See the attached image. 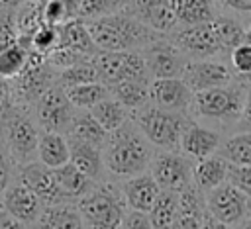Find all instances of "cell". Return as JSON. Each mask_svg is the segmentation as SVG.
Wrapping results in <instances>:
<instances>
[{"mask_svg":"<svg viewBox=\"0 0 251 229\" xmlns=\"http://www.w3.org/2000/svg\"><path fill=\"white\" fill-rule=\"evenodd\" d=\"M98 51H141L145 45L165 37L141 23L127 10L84 22Z\"/></svg>","mask_w":251,"mask_h":229,"instance_id":"6da1fadb","label":"cell"},{"mask_svg":"<svg viewBox=\"0 0 251 229\" xmlns=\"http://www.w3.org/2000/svg\"><path fill=\"white\" fill-rule=\"evenodd\" d=\"M153 159L151 143L141 135L135 123L127 121L120 129L108 133L102 145L104 168L116 176H135L141 174Z\"/></svg>","mask_w":251,"mask_h":229,"instance_id":"7a4b0ae2","label":"cell"},{"mask_svg":"<svg viewBox=\"0 0 251 229\" xmlns=\"http://www.w3.org/2000/svg\"><path fill=\"white\" fill-rule=\"evenodd\" d=\"M0 141L14 164L29 162L37 151L39 129L27 106L10 102L0 112Z\"/></svg>","mask_w":251,"mask_h":229,"instance_id":"3957f363","label":"cell"},{"mask_svg":"<svg viewBox=\"0 0 251 229\" xmlns=\"http://www.w3.org/2000/svg\"><path fill=\"white\" fill-rule=\"evenodd\" d=\"M245 90H247V80L235 76L226 86L194 92L190 108L198 117L218 123H235L243 108Z\"/></svg>","mask_w":251,"mask_h":229,"instance_id":"277c9868","label":"cell"},{"mask_svg":"<svg viewBox=\"0 0 251 229\" xmlns=\"http://www.w3.org/2000/svg\"><path fill=\"white\" fill-rule=\"evenodd\" d=\"M133 123L153 147L165 151H176L180 143V135L188 125V119L184 117V114L161 110L149 104L135 112Z\"/></svg>","mask_w":251,"mask_h":229,"instance_id":"5b68a950","label":"cell"},{"mask_svg":"<svg viewBox=\"0 0 251 229\" xmlns=\"http://www.w3.org/2000/svg\"><path fill=\"white\" fill-rule=\"evenodd\" d=\"M76 207L88 229H120L126 215L124 198L108 184L94 186L88 194L78 198Z\"/></svg>","mask_w":251,"mask_h":229,"instance_id":"8992f818","label":"cell"},{"mask_svg":"<svg viewBox=\"0 0 251 229\" xmlns=\"http://www.w3.org/2000/svg\"><path fill=\"white\" fill-rule=\"evenodd\" d=\"M55 78H57V72L49 67L45 57L39 55L37 51L29 49V57H27V63H25L24 70L16 78L8 80L10 82V92H12V102L31 108L33 102L49 86L55 84Z\"/></svg>","mask_w":251,"mask_h":229,"instance_id":"52a82bcc","label":"cell"},{"mask_svg":"<svg viewBox=\"0 0 251 229\" xmlns=\"http://www.w3.org/2000/svg\"><path fill=\"white\" fill-rule=\"evenodd\" d=\"M92 61L98 72V80L106 86L122 80L149 82L147 67L139 51H98Z\"/></svg>","mask_w":251,"mask_h":229,"instance_id":"ba28073f","label":"cell"},{"mask_svg":"<svg viewBox=\"0 0 251 229\" xmlns=\"http://www.w3.org/2000/svg\"><path fill=\"white\" fill-rule=\"evenodd\" d=\"M33 119L37 127L43 131H53V133H67L71 119L75 115V108L69 102L65 88H61L57 82L49 86L35 102H33Z\"/></svg>","mask_w":251,"mask_h":229,"instance_id":"9c48e42d","label":"cell"},{"mask_svg":"<svg viewBox=\"0 0 251 229\" xmlns=\"http://www.w3.org/2000/svg\"><path fill=\"white\" fill-rule=\"evenodd\" d=\"M171 41L186 59L226 57L212 20L194 23V25H182L180 29H175V35Z\"/></svg>","mask_w":251,"mask_h":229,"instance_id":"30bf717a","label":"cell"},{"mask_svg":"<svg viewBox=\"0 0 251 229\" xmlns=\"http://www.w3.org/2000/svg\"><path fill=\"white\" fill-rule=\"evenodd\" d=\"M204 206L206 213L212 219L226 225H237L251 213V200L229 182H224L210 190L204 200Z\"/></svg>","mask_w":251,"mask_h":229,"instance_id":"8fae6325","label":"cell"},{"mask_svg":"<svg viewBox=\"0 0 251 229\" xmlns=\"http://www.w3.org/2000/svg\"><path fill=\"white\" fill-rule=\"evenodd\" d=\"M192 162L188 157L176 153V151H165L151 159L149 168L151 176L157 182L161 190L169 192H184L188 186H192Z\"/></svg>","mask_w":251,"mask_h":229,"instance_id":"7c38bea8","label":"cell"},{"mask_svg":"<svg viewBox=\"0 0 251 229\" xmlns=\"http://www.w3.org/2000/svg\"><path fill=\"white\" fill-rule=\"evenodd\" d=\"M139 53L145 61L149 80L151 78H180L184 65L188 61L175 47V43L167 37H161V39L145 45Z\"/></svg>","mask_w":251,"mask_h":229,"instance_id":"4fadbf2b","label":"cell"},{"mask_svg":"<svg viewBox=\"0 0 251 229\" xmlns=\"http://www.w3.org/2000/svg\"><path fill=\"white\" fill-rule=\"evenodd\" d=\"M180 78L184 80V84L194 94V92L226 86L235 76H233V70L224 61H216V59H188Z\"/></svg>","mask_w":251,"mask_h":229,"instance_id":"5bb4252c","label":"cell"},{"mask_svg":"<svg viewBox=\"0 0 251 229\" xmlns=\"http://www.w3.org/2000/svg\"><path fill=\"white\" fill-rule=\"evenodd\" d=\"M149 104L161 110L184 114L186 110H190L192 92L182 78H151Z\"/></svg>","mask_w":251,"mask_h":229,"instance_id":"9a60e30c","label":"cell"},{"mask_svg":"<svg viewBox=\"0 0 251 229\" xmlns=\"http://www.w3.org/2000/svg\"><path fill=\"white\" fill-rule=\"evenodd\" d=\"M126 10L141 23L167 37L176 29V18L171 8V0H127Z\"/></svg>","mask_w":251,"mask_h":229,"instance_id":"2e32d148","label":"cell"},{"mask_svg":"<svg viewBox=\"0 0 251 229\" xmlns=\"http://www.w3.org/2000/svg\"><path fill=\"white\" fill-rule=\"evenodd\" d=\"M0 198H2V209L12 217H16L18 221H22L24 225L35 223L43 209L41 200L20 180L10 182Z\"/></svg>","mask_w":251,"mask_h":229,"instance_id":"e0dca14e","label":"cell"},{"mask_svg":"<svg viewBox=\"0 0 251 229\" xmlns=\"http://www.w3.org/2000/svg\"><path fill=\"white\" fill-rule=\"evenodd\" d=\"M18 180L24 182L45 206L51 204H61L65 202V198L61 196L55 178H53V170L45 164H41L39 160H29L24 164H18Z\"/></svg>","mask_w":251,"mask_h":229,"instance_id":"ac0fdd59","label":"cell"},{"mask_svg":"<svg viewBox=\"0 0 251 229\" xmlns=\"http://www.w3.org/2000/svg\"><path fill=\"white\" fill-rule=\"evenodd\" d=\"M220 145H222V135L216 129H210V127L188 121V125L184 127V131L180 135L178 149L182 151L184 157L194 159L198 162L206 157L216 155Z\"/></svg>","mask_w":251,"mask_h":229,"instance_id":"d6986e66","label":"cell"},{"mask_svg":"<svg viewBox=\"0 0 251 229\" xmlns=\"http://www.w3.org/2000/svg\"><path fill=\"white\" fill-rule=\"evenodd\" d=\"M124 202L129 206L131 211H141V213H147L151 209V206L155 204L161 188L157 186V182L153 180L151 174H135V176H129L126 182H124Z\"/></svg>","mask_w":251,"mask_h":229,"instance_id":"ffe728a7","label":"cell"},{"mask_svg":"<svg viewBox=\"0 0 251 229\" xmlns=\"http://www.w3.org/2000/svg\"><path fill=\"white\" fill-rule=\"evenodd\" d=\"M206 217V206L200 190L192 184L178 194V209L171 229H202Z\"/></svg>","mask_w":251,"mask_h":229,"instance_id":"44dd1931","label":"cell"},{"mask_svg":"<svg viewBox=\"0 0 251 229\" xmlns=\"http://www.w3.org/2000/svg\"><path fill=\"white\" fill-rule=\"evenodd\" d=\"M57 33H59L57 47H61V49H69V51L78 53L82 57H94L98 53L96 45L90 39V33L86 29L84 22L78 20V18H73V20H69L65 23H59L57 25Z\"/></svg>","mask_w":251,"mask_h":229,"instance_id":"7402d4cb","label":"cell"},{"mask_svg":"<svg viewBox=\"0 0 251 229\" xmlns=\"http://www.w3.org/2000/svg\"><path fill=\"white\" fill-rule=\"evenodd\" d=\"M67 143H69V162L76 166L82 174H86L92 182L98 180L104 170L102 149L73 137H67Z\"/></svg>","mask_w":251,"mask_h":229,"instance_id":"603a6c76","label":"cell"},{"mask_svg":"<svg viewBox=\"0 0 251 229\" xmlns=\"http://www.w3.org/2000/svg\"><path fill=\"white\" fill-rule=\"evenodd\" d=\"M35 223L37 229H84L78 207L67 202L45 206Z\"/></svg>","mask_w":251,"mask_h":229,"instance_id":"cb8c5ba5","label":"cell"},{"mask_svg":"<svg viewBox=\"0 0 251 229\" xmlns=\"http://www.w3.org/2000/svg\"><path fill=\"white\" fill-rule=\"evenodd\" d=\"M227 162L220 155L206 157L192 166V182L200 192H210L227 178Z\"/></svg>","mask_w":251,"mask_h":229,"instance_id":"d4e9b609","label":"cell"},{"mask_svg":"<svg viewBox=\"0 0 251 229\" xmlns=\"http://www.w3.org/2000/svg\"><path fill=\"white\" fill-rule=\"evenodd\" d=\"M51 170H53L55 184H57V188L65 200L82 198L84 194H88L94 188V182L86 174H82L76 166H73L71 162H65L63 166H57Z\"/></svg>","mask_w":251,"mask_h":229,"instance_id":"484cf974","label":"cell"},{"mask_svg":"<svg viewBox=\"0 0 251 229\" xmlns=\"http://www.w3.org/2000/svg\"><path fill=\"white\" fill-rule=\"evenodd\" d=\"M37 159L41 164L49 168L63 166L69 162V143L63 133H53V131H43L37 141Z\"/></svg>","mask_w":251,"mask_h":229,"instance_id":"4316f807","label":"cell"},{"mask_svg":"<svg viewBox=\"0 0 251 229\" xmlns=\"http://www.w3.org/2000/svg\"><path fill=\"white\" fill-rule=\"evenodd\" d=\"M110 96L118 100L127 112H137L149 106V82L141 80H122L108 86Z\"/></svg>","mask_w":251,"mask_h":229,"instance_id":"83f0119b","label":"cell"},{"mask_svg":"<svg viewBox=\"0 0 251 229\" xmlns=\"http://www.w3.org/2000/svg\"><path fill=\"white\" fill-rule=\"evenodd\" d=\"M29 57V43L24 39H12L0 45V76L6 80L16 78Z\"/></svg>","mask_w":251,"mask_h":229,"instance_id":"f1b7e54d","label":"cell"},{"mask_svg":"<svg viewBox=\"0 0 251 229\" xmlns=\"http://www.w3.org/2000/svg\"><path fill=\"white\" fill-rule=\"evenodd\" d=\"M67 133L73 139L90 143V145L100 147V149H102V145L108 137V133L98 125V121L90 115L88 110H75V115L71 119V125H69Z\"/></svg>","mask_w":251,"mask_h":229,"instance_id":"f546056e","label":"cell"},{"mask_svg":"<svg viewBox=\"0 0 251 229\" xmlns=\"http://www.w3.org/2000/svg\"><path fill=\"white\" fill-rule=\"evenodd\" d=\"M88 112H90V115L98 121V125H100L106 133H112V131L120 129L124 123L129 121V112H127L118 100H114L112 96H108V98H104L102 102L94 104Z\"/></svg>","mask_w":251,"mask_h":229,"instance_id":"4dcf8cb0","label":"cell"},{"mask_svg":"<svg viewBox=\"0 0 251 229\" xmlns=\"http://www.w3.org/2000/svg\"><path fill=\"white\" fill-rule=\"evenodd\" d=\"M171 8L180 25L202 23L216 16L212 0H171Z\"/></svg>","mask_w":251,"mask_h":229,"instance_id":"1f68e13d","label":"cell"},{"mask_svg":"<svg viewBox=\"0 0 251 229\" xmlns=\"http://www.w3.org/2000/svg\"><path fill=\"white\" fill-rule=\"evenodd\" d=\"M218 155L235 166H251V131H239L222 141Z\"/></svg>","mask_w":251,"mask_h":229,"instance_id":"d6a6232c","label":"cell"},{"mask_svg":"<svg viewBox=\"0 0 251 229\" xmlns=\"http://www.w3.org/2000/svg\"><path fill=\"white\" fill-rule=\"evenodd\" d=\"M176 209H178V194L169 192V190H161L155 204L147 211V219H149L153 229H171L175 215H176Z\"/></svg>","mask_w":251,"mask_h":229,"instance_id":"836d02e7","label":"cell"},{"mask_svg":"<svg viewBox=\"0 0 251 229\" xmlns=\"http://www.w3.org/2000/svg\"><path fill=\"white\" fill-rule=\"evenodd\" d=\"M65 94H67V98L75 110H90L94 104L108 98L110 90L102 82H86V84L65 88Z\"/></svg>","mask_w":251,"mask_h":229,"instance_id":"e575fe53","label":"cell"},{"mask_svg":"<svg viewBox=\"0 0 251 229\" xmlns=\"http://www.w3.org/2000/svg\"><path fill=\"white\" fill-rule=\"evenodd\" d=\"M55 82L61 88H71V86H78V84H86V82H100V80H98L94 61L92 59H82V61L59 70Z\"/></svg>","mask_w":251,"mask_h":229,"instance_id":"d590c367","label":"cell"},{"mask_svg":"<svg viewBox=\"0 0 251 229\" xmlns=\"http://www.w3.org/2000/svg\"><path fill=\"white\" fill-rule=\"evenodd\" d=\"M212 23H214L216 33H218V39L222 43L224 55L229 57L231 49L243 41V29L245 27L239 22H235L233 18H227V16H214L212 18Z\"/></svg>","mask_w":251,"mask_h":229,"instance_id":"8d00e7d4","label":"cell"},{"mask_svg":"<svg viewBox=\"0 0 251 229\" xmlns=\"http://www.w3.org/2000/svg\"><path fill=\"white\" fill-rule=\"evenodd\" d=\"M127 0H78L76 18L82 22H90L102 16H110L126 10Z\"/></svg>","mask_w":251,"mask_h":229,"instance_id":"74e56055","label":"cell"},{"mask_svg":"<svg viewBox=\"0 0 251 229\" xmlns=\"http://www.w3.org/2000/svg\"><path fill=\"white\" fill-rule=\"evenodd\" d=\"M57 39H59V33H57V25H51V23H41L33 35L29 37V49L37 51L39 55H49L55 47H57Z\"/></svg>","mask_w":251,"mask_h":229,"instance_id":"f35d334b","label":"cell"},{"mask_svg":"<svg viewBox=\"0 0 251 229\" xmlns=\"http://www.w3.org/2000/svg\"><path fill=\"white\" fill-rule=\"evenodd\" d=\"M229 63L231 70H235V76H249L251 74V45L249 43H239L231 49L229 53Z\"/></svg>","mask_w":251,"mask_h":229,"instance_id":"ab89813d","label":"cell"},{"mask_svg":"<svg viewBox=\"0 0 251 229\" xmlns=\"http://www.w3.org/2000/svg\"><path fill=\"white\" fill-rule=\"evenodd\" d=\"M226 182H229L231 186H235L239 192H243L251 200V166H235V164H229L227 166V178H226Z\"/></svg>","mask_w":251,"mask_h":229,"instance_id":"60d3db41","label":"cell"},{"mask_svg":"<svg viewBox=\"0 0 251 229\" xmlns=\"http://www.w3.org/2000/svg\"><path fill=\"white\" fill-rule=\"evenodd\" d=\"M12 39H18L16 31V12L0 10V45L8 43Z\"/></svg>","mask_w":251,"mask_h":229,"instance_id":"b9f144b4","label":"cell"},{"mask_svg":"<svg viewBox=\"0 0 251 229\" xmlns=\"http://www.w3.org/2000/svg\"><path fill=\"white\" fill-rule=\"evenodd\" d=\"M12 166H14V162H12V159H10L8 151H6V147H4L2 141H0V196H2V192H4V190L8 188V184H10Z\"/></svg>","mask_w":251,"mask_h":229,"instance_id":"7bdbcfd3","label":"cell"},{"mask_svg":"<svg viewBox=\"0 0 251 229\" xmlns=\"http://www.w3.org/2000/svg\"><path fill=\"white\" fill-rule=\"evenodd\" d=\"M120 229H153V227L147 219V213L129 211L127 215H124V221H122Z\"/></svg>","mask_w":251,"mask_h":229,"instance_id":"ee69618b","label":"cell"},{"mask_svg":"<svg viewBox=\"0 0 251 229\" xmlns=\"http://www.w3.org/2000/svg\"><path fill=\"white\" fill-rule=\"evenodd\" d=\"M237 125L241 131H251V86L249 84L245 90V100H243V108H241Z\"/></svg>","mask_w":251,"mask_h":229,"instance_id":"f6af8a7d","label":"cell"},{"mask_svg":"<svg viewBox=\"0 0 251 229\" xmlns=\"http://www.w3.org/2000/svg\"><path fill=\"white\" fill-rule=\"evenodd\" d=\"M222 6H226L231 12L237 14H251V0H218Z\"/></svg>","mask_w":251,"mask_h":229,"instance_id":"bcb514c9","label":"cell"},{"mask_svg":"<svg viewBox=\"0 0 251 229\" xmlns=\"http://www.w3.org/2000/svg\"><path fill=\"white\" fill-rule=\"evenodd\" d=\"M0 229H25V225L10 213H6L4 209H0Z\"/></svg>","mask_w":251,"mask_h":229,"instance_id":"7dc6e473","label":"cell"},{"mask_svg":"<svg viewBox=\"0 0 251 229\" xmlns=\"http://www.w3.org/2000/svg\"><path fill=\"white\" fill-rule=\"evenodd\" d=\"M12 102V92H10V82L0 76V112Z\"/></svg>","mask_w":251,"mask_h":229,"instance_id":"c3c4849f","label":"cell"},{"mask_svg":"<svg viewBox=\"0 0 251 229\" xmlns=\"http://www.w3.org/2000/svg\"><path fill=\"white\" fill-rule=\"evenodd\" d=\"M202 229H231V225H226V223H220L216 219H212L208 213L204 217V223H202Z\"/></svg>","mask_w":251,"mask_h":229,"instance_id":"681fc988","label":"cell"},{"mask_svg":"<svg viewBox=\"0 0 251 229\" xmlns=\"http://www.w3.org/2000/svg\"><path fill=\"white\" fill-rule=\"evenodd\" d=\"M25 0H0V10H6V12H16Z\"/></svg>","mask_w":251,"mask_h":229,"instance_id":"f907efd6","label":"cell"},{"mask_svg":"<svg viewBox=\"0 0 251 229\" xmlns=\"http://www.w3.org/2000/svg\"><path fill=\"white\" fill-rule=\"evenodd\" d=\"M239 229H251V217H247V219H243V221L239 223Z\"/></svg>","mask_w":251,"mask_h":229,"instance_id":"816d5d0a","label":"cell"},{"mask_svg":"<svg viewBox=\"0 0 251 229\" xmlns=\"http://www.w3.org/2000/svg\"><path fill=\"white\" fill-rule=\"evenodd\" d=\"M27 2H35V4H43L45 0H27Z\"/></svg>","mask_w":251,"mask_h":229,"instance_id":"f5cc1de1","label":"cell"},{"mask_svg":"<svg viewBox=\"0 0 251 229\" xmlns=\"http://www.w3.org/2000/svg\"><path fill=\"white\" fill-rule=\"evenodd\" d=\"M245 80H247V84L251 86V74H249V76H245Z\"/></svg>","mask_w":251,"mask_h":229,"instance_id":"db71d44e","label":"cell"}]
</instances>
